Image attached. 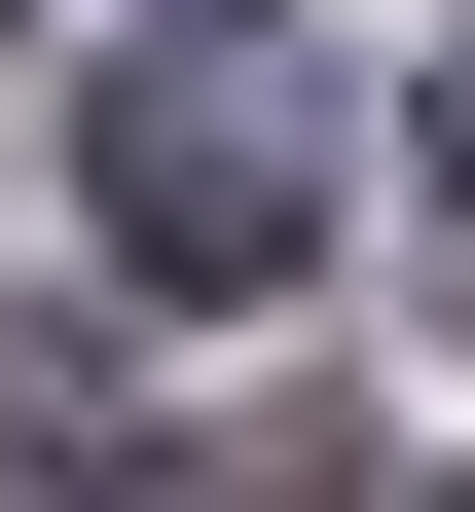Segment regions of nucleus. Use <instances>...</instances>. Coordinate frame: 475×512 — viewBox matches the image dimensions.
Here are the masks:
<instances>
[{"label":"nucleus","instance_id":"f257e3e1","mask_svg":"<svg viewBox=\"0 0 475 512\" xmlns=\"http://www.w3.org/2000/svg\"><path fill=\"white\" fill-rule=\"evenodd\" d=\"M329 147H366V74H329L293 0H147L74 74V220L147 256V293H293L329 256Z\"/></svg>","mask_w":475,"mask_h":512},{"label":"nucleus","instance_id":"f03ea898","mask_svg":"<svg viewBox=\"0 0 475 512\" xmlns=\"http://www.w3.org/2000/svg\"><path fill=\"white\" fill-rule=\"evenodd\" d=\"M110 512H366V439H293V403H183V439H110Z\"/></svg>","mask_w":475,"mask_h":512}]
</instances>
